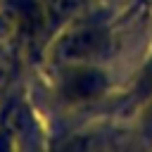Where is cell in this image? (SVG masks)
<instances>
[{"mask_svg":"<svg viewBox=\"0 0 152 152\" xmlns=\"http://www.w3.org/2000/svg\"><path fill=\"white\" fill-rule=\"evenodd\" d=\"M104 45H107V36L102 28L76 26L55 43V57L66 59V62H78V59H88V57L100 55L104 50Z\"/></svg>","mask_w":152,"mask_h":152,"instance_id":"cell-1","label":"cell"},{"mask_svg":"<svg viewBox=\"0 0 152 152\" xmlns=\"http://www.w3.org/2000/svg\"><path fill=\"white\" fill-rule=\"evenodd\" d=\"M107 88V78L102 71L97 69H88V66H76L64 71L59 90L66 100L74 102H83V100H93L97 95H102Z\"/></svg>","mask_w":152,"mask_h":152,"instance_id":"cell-2","label":"cell"},{"mask_svg":"<svg viewBox=\"0 0 152 152\" xmlns=\"http://www.w3.org/2000/svg\"><path fill=\"white\" fill-rule=\"evenodd\" d=\"M14 14L19 17V26L26 31L38 28L40 24V7L33 0H14Z\"/></svg>","mask_w":152,"mask_h":152,"instance_id":"cell-3","label":"cell"},{"mask_svg":"<svg viewBox=\"0 0 152 152\" xmlns=\"http://www.w3.org/2000/svg\"><path fill=\"white\" fill-rule=\"evenodd\" d=\"M0 152H14V140H12V131L7 126L0 128Z\"/></svg>","mask_w":152,"mask_h":152,"instance_id":"cell-4","label":"cell"},{"mask_svg":"<svg viewBox=\"0 0 152 152\" xmlns=\"http://www.w3.org/2000/svg\"><path fill=\"white\" fill-rule=\"evenodd\" d=\"M140 93H142V95H150V93H152V64L147 66V71H145L142 78H140Z\"/></svg>","mask_w":152,"mask_h":152,"instance_id":"cell-5","label":"cell"},{"mask_svg":"<svg viewBox=\"0 0 152 152\" xmlns=\"http://www.w3.org/2000/svg\"><path fill=\"white\" fill-rule=\"evenodd\" d=\"M147 121L152 124V107H150V114H147Z\"/></svg>","mask_w":152,"mask_h":152,"instance_id":"cell-6","label":"cell"}]
</instances>
